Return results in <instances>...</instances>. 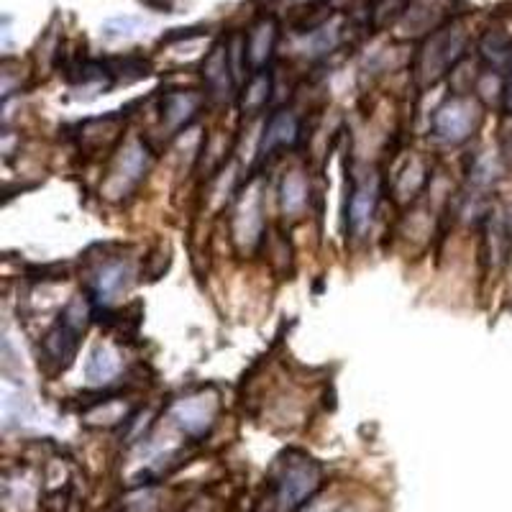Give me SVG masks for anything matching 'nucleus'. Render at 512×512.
Returning <instances> with one entry per match:
<instances>
[{
  "instance_id": "obj_1",
  "label": "nucleus",
  "mask_w": 512,
  "mask_h": 512,
  "mask_svg": "<svg viewBox=\"0 0 512 512\" xmlns=\"http://www.w3.org/2000/svg\"><path fill=\"white\" fill-rule=\"evenodd\" d=\"M320 487V469L308 456H290L274 479V502L280 512H295Z\"/></svg>"
},
{
  "instance_id": "obj_2",
  "label": "nucleus",
  "mask_w": 512,
  "mask_h": 512,
  "mask_svg": "<svg viewBox=\"0 0 512 512\" xmlns=\"http://www.w3.org/2000/svg\"><path fill=\"white\" fill-rule=\"evenodd\" d=\"M85 318H88V315H85V308H82L80 300H72V303L67 305V310L62 313V320L57 323V328H54L47 336V341H44V349H47V354L52 356L54 361L67 364V361L72 359V354H75L77 349V338L85 331Z\"/></svg>"
},
{
  "instance_id": "obj_3",
  "label": "nucleus",
  "mask_w": 512,
  "mask_h": 512,
  "mask_svg": "<svg viewBox=\"0 0 512 512\" xmlns=\"http://www.w3.org/2000/svg\"><path fill=\"white\" fill-rule=\"evenodd\" d=\"M474 121V108L464 100H454V103H448L446 108H441L436 116V131L441 139L451 141V144H459L464 141L466 136L472 134Z\"/></svg>"
},
{
  "instance_id": "obj_4",
  "label": "nucleus",
  "mask_w": 512,
  "mask_h": 512,
  "mask_svg": "<svg viewBox=\"0 0 512 512\" xmlns=\"http://www.w3.org/2000/svg\"><path fill=\"white\" fill-rule=\"evenodd\" d=\"M213 415H216V400L210 397H190V400H182L175 405V420L180 423V428L190 436H203L205 431L213 423Z\"/></svg>"
},
{
  "instance_id": "obj_5",
  "label": "nucleus",
  "mask_w": 512,
  "mask_h": 512,
  "mask_svg": "<svg viewBox=\"0 0 512 512\" xmlns=\"http://www.w3.org/2000/svg\"><path fill=\"white\" fill-rule=\"evenodd\" d=\"M377 180L374 177H367L356 185L354 195H351V208H349V223L351 231L356 236L367 231L369 223H372L374 208H377Z\"/></svg>"
},
{
  "instance_id": "obj_6",
  "label": "nucleus",
  "mask_w": 512,
  "mask_h": 512,
  "mask_svg": "<svg viewBox=\"0 0 512 512\" xmlns=\"http://www.w3.org/2000/svg\"><path fill=\"white\" fill-rule=\"evenodd\" d=\"M297 139V118L292 113L282 111L269 121L267 131H264V139H262V152H272L277 146H285L292 144Z\"/></svg>"
},
{
  "instance_id": "obj_7",
  "label": "nucleus",
  "mask_w": 512,
  "mask_h": 512,
  "mask_svg": "<svg viewBox=\"0 0 512 512\" xmlns=\"http://www.w3.org/2000/svg\"><path fill=\"white\" fill-rule=\"evenodd\" d=\"M118 374V359L108 346H98L88 361V379L90 382H111Z\"/></svg>"
},
{
  "instance_id": "obj_8",
  "label": "nucleus",
  "mask_w": 512,
  "mask_h": 512,
  "mask_svg": "<svg viewBox=\"0 0 512 512\" xmlns=\"http://www.w3.org/2000/svg\"><path fill=\"white\" fill-rule=\"evenodd\" d=\"M126 267L123 264H108V267L100 272L98 277V297L103 300V303H108V300H113V295H118V292L123 290V285H126Z\"/></svg>"
},
{
  "instance_id": "obj_9",
  "label": "nucleus",
  "mask_w": 512,
  "mask_h": 512,
  "mask_svg": "<svg viewBox=\"0 0 512 512\" xmlns=\"http://www.w3.org/2000/svg\"><path fill=\"white\" fill-rule=\"evenodd\" d=\"M259 200L254 198V192H251V198H246L244 208H241L239 213V228H236V233H239V241L246 239V244H251V241L256 239V233H259Z\"/></svg>"
},
{
  "instance_id": "obj_10",
  "label": "nucleus",
  "mask_w": 512,
  "mask_h": 512,
  "mask_svg": "<svg viewBox=\"0 0 512 512\" xmlns=\"http://www.w3.org/2000/svg\"><path fill=\"white\" fill-rule=\"evenodd\" d=\"M305 192H308V187H305L303 175H300V172H292L285 180V185H282V208H285L287 213H297V210L305 205Z\"/></svg>"
},
{
  "instance_id": "obj_11",
  "label": "nucleus",
  "mask_w": 512,
  "mask_h": 512,
  "mask_svg": "<svg viewBox=\"0 0 512 512\" xmlns=\"http://www.w3.org/2000/svg\"><path fill=\"white\" fill-rule=\"evenodd\" d=\"M195 105H198V100L190 98V95H172L167 100L169 123H175V126L177 123H185L192 116V111H195Z\"/></svg>"
},
{
  "instance_id": "obj_12",
  "label": "nucleus",
  "mask_w": 512,
  "mask_h": 512,
  "mask_svg": "<svg viewBox=\"0 0 512 512\" xmlns=\"http://www.w3.org/2000/svg\"><path fill=\"white\" fill-rule=\"evenodd\" d=\"M205 77H208V85L213 90H216L218 95H223V90L228 88V77H226V62L221 59V54H216V57L210 59L208 67H205Z\"/></svg>"
},
{
  "instance_id": "obj_13",
  "label": "nucleus",
  "mask_w": 512,
  "mask_h": 512,
  "mask_svg": "<svg viewBox=\"0 0 512 512\" xmlns=\"http://www.w3.org/2000/svg\"><path fill=\"white\" fill-rule=\"evenodd\" d=\"M269 98V82L264 80V77H259V80H254V85H251L249 90V103H246V108H262L264 103H267Z\"/></svg>"
},
{
  "instance_id": "obj_14",
  "label": "nucleus",
  "mask_w": 512,
  "mask_h": 512,
  "mask_svg": "<svg viewBox=\"0 0 512 512\" xmlns=\"http://www.w3.org/2000/svg\"><path fill=\"white\" fill-rule=\"evenodd\" d=\"M313 512H323V510H313ZM326 512H346V510H326Z\"/></svg>"
}]
</instances>
